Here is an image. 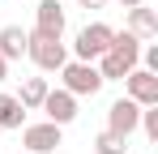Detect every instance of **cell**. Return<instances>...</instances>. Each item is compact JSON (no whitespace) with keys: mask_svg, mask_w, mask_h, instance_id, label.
<instances>
[{"mask_svg":"<svg viewBox=\"0 0 158 154\" xmlns=\"http://www.w3.org/2000/svg\"><path fill=\"white\" fill-rule=\"evenodd\" d=\"M26 124V107L13 94H0V128H22Z\"/></svg>","mask_w":158,"mask_h":154,"instance_id":"7c38bea8","label":"cell"},{"mask_svg":"<svg viewBox=\"0 0 158 154\" xmlns=\"http://www.w3.org/2000/svg\"><path fill=\"white\" fill-rule=\"evenodd\" d=\"M39 111H47V120L64 128V124H73V120H77V99H73L69 90H47V99H43Z\"/></svg>","mask_w":158,"mask_h":154,"instance_id":"52a82bcc","label":"cell"},{"mask_svg":"<svg viewBox=\"0 0 158 154\" xmlns=\"http://www.w3.org/2000/svg\"><path fill=\"white\" fill-rule=\"evenodd\" d=\"M141 133L150 137V141H158V107H141Z\"/></svg>","mask_w":158,"mask_h":154,"instance_id":"5bb4252c","label":"cell"},{"mask_svg":"<svg viewBox=\"0 0 158 154\" xmlns=\"http://www.w3.org/2000/svg\"><path fill=\"white\" fill-rule=\"evenodd\" d=\"M60 77H64V86L60 90H69L73 99H94L98 90H103V77H98V69L94 64H85V60H69L64 69H60Z\"/></svg>","mask_w":158,"mask_h":154,"instance_id":"7a4b0ae2","label":"cell"},{"mask_svg":"<svg viewBox=\"0 0 158 154\" xmlns=\"http://www.w3.org/2000/svg\"><path fill=\"white\" fill-rule=\"evenodd\" d=\"M81 9H107V0H81Z\"/></svg>","mask_w":158,"mask_h":154,"instance_id":"2e32d148","label":"cell"},{"mask_svg":"<svg viewBox=\"0 0 158 154\" xmlns=\"http://www.w3.org/2000/svg\"><path fill=\"white\" fill-rule=\"evenodd\" d=\"M22 146H26V154H52L60 146V124H52V120L22 124Z\"/></svg>","mask_w":158,"mask_h":154,"instance_id":"8992f818","label":"cell"},{"mask_svg":"<svg viewBox=\"0 0 158 154\" xmlns=\"http://www.w3.org/2000/svg\"><path fill=\"white\" fill-rule=\"evenodd\" d=\"M34 34L64 39V4H60V0H43V4L34 9Z\"/></svg>","mask_w":158,"mask_h":154,"instance_id":"ba28073f","label":"cell"},{"mask_svg":"<svg viewBox=\"0 0 158 154\" xmlns=\"http://www.w3.org/2000/svg\"><path fill=\"white\" fill-rule=\"evenodd\" d=\"M60 4H64V0H60Z\"/></svg>","mask_w":158,"mask_h":154,"instance_id":"d6986e66","label":"cell"},{"mask_svg":"<svg viewBox=\"0 0 158 154\" xmlns=\"http://www.w3.org/2000/svg\"><path fill=\"white\" fill-rule=\"evenodd\" d=\"M26 43H30V34L22 26H4V30H0V56H4V60H22V56H26Z\"/></svg>","mask_w":158,"mask_h":154,"instance_id":"8fae6325","label":"cell"},{"mask_svg":"<svg viewBox=\"0 0 158 154\" xmlns=\"http://www.w3.org/2000/svg\"><path fill=\"white\" fill-rule=\"evenodd\" d=\"M128 34H137L141 43L145 39H158V9H150V4L128 9Z\"/></svg>","mask_w":158,"mask_h":154,"instance_id":"9c48e42d","label":"cell"},{"mask_svg":"<svg viewBox=\"0 0 158 154\" xmlns=\"http://www.w3.org/2000/svg\"><path fill=\"white\" fill-rule=\"evenodd\" d=\"M4 77H9V60L0 56V81H4Z\"/></svg>","mask_w":158,"mask_h":154,"instance_id":"ac0fdd59","label":"cell"},{"mask_svg":"<svg viewBox=\"0 0 158 154\" xmlns=\"http://www.w3.org/2000/svg\"><path fill=\"white\" fill-rule=\"evenodd\" d=\"M124 90L137 107H158V73H150V69H132L124 77Z\"/></svg>","mask_w":158,"mask_h":154,"instance_id":"5b68a950","label":"cell"},{"mask_svg":"<svg viewBox=\"0 0 158 154\" xmlns=\"http://www.w3.org/2000/svg\"><path fill=\"white\" fill-rule=\"evenodd\" d=\"M111 26L107 22H90V26H81V34H77V43H73V51H77V60H85V64H94L98 56H103L107 47H111Z\"/></svg>","mask_w":158,"mask_h":154,"instance_id":"3957f363","label":"cell"},{"mask_svg":"<svg viewBox=\"0 0 158 154\" xmlns=\"http://www.w3.org/2000/svg\"><path fill=\"white\" fill-rule=\"evenodd\" d=\"M26 56L43 69V73H60V69L69 64V47H64V39H52V34H30Z\"/></svg>","mask_w":158,"mask_h":154,"instance_id":"6da1fadb","label":"cell"},{"mask_svg":"<svg viewBox=\"0 0 158 154\" xmlns=\"http://www.w3.org/2000/svg\"><path fill=\"white\" fill-rule=\"evenodd\" d=\"M94 150H98V154H124V150H128V137H115V133L103 128V133L94 137Z\"/></svg>","mask_w":158,"mask_h":154,"instance_id":"4fadbf2b","label":"cell"},{"mask_svg":"<svg viewBox=\"0 0 158 154\" xmlns=\"http://www.w3.org/2000/svg\"><path fill=\"white\" fill-rule=\"evenodd\" d=\"M47 90H52V86H47V77H26V81H22V90H17L13 99L22 103L26 111H39L43 99H47Z\"/></svg>","mask_w":158,"mask_h":154,"instance_id":"30bf717a","label":"cell"},{"mask_svg":"<svg viewBox=\"0 0 158 154\" xmlns=\"http://www.w3.org/2000/svg\"><path fill=\"white\" fill-rule=\"evenodd\" d=\"M137 124H141V107L124 94V99H115L111 107H107V133H115V137H128V133H137Z\"/></svg>","mask_w":158,"mask_h":154,"instance_id":"277c9868","label":"cell"},{"mask_svg":"<svg viewBox=\"0 0 158 154\" xmlns=\"http://www.w3.org/2000/svg\"><path fill=\"white\" fill-rule=\"evenodd\" d=\"M115 4H124V9H137V4H145V0H115Z\"/></svg>","mask_w":158,"mask_h":154,"instance_id":"e0dca14e","label":"cell"},{"mask_svg":"<svg viewBox=\"0 0 158 154\" xmlns=\"http://www.w3.org/2000/svg\"><path fill=\"white\" fill-rule=\"evenodd\" d=\"M141 60H145L150 73H158V47H141Z\"/></svg>","mask_w":158,"mask_h":154,"instance_id":"9a60e30c","label":"cell"}]
</instances>
